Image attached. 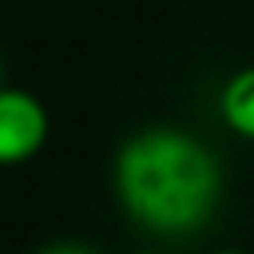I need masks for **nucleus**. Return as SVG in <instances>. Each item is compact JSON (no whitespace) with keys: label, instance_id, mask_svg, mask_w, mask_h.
Returning <instances> with one entry per match:
<instances>
[{"label":"nucleus","instance_id":"nucleus-1","mask_svg":"<svg viewBox=\"0 0 254 254\" xmlns=\"http://www.w3.org/2000/svg\"><path fill=\"white\" fill-rule=\"evenodd\" d=\"M111 187L123 214L143 230L183 238L202 230L218 210L222 163L183 127H143L115 151Z\"/></svg>","mask_w":254,"mask_h":254},{"label":"nucleus","instance_id":"nucleus-5","mask_svg":"<svg viewBox=\"0 0 254 254\" xmlns=\"http://www.w3.org/2000/svg\"><path fill=\"white\" fill-rule=\"evenodd\" d=\"M210 254H246V250H210Z\"/></svg>","mask_w":254,"mask_h":254},{"label":"nucleus","instance_id":"nucleus-2","mask_svg":"<svg viewBox=\"0 0 254 254\" xmlns=\"http://www.w3.org/2000/svg\"><path fill=\"white\" fill-rule=\"evenodd\" d=\"M48 139V111L44 103L24 87L0 91V159L8 167H20L40 155Z\"/></svg>","mask_w":254,"mask_h":254},{"label":"nucleus","instance_id":"nucleus-6","mask_svg":"<svg viewBox=\"0 0 254 254\" xmlns=\"http://www.w3.org/2000/svg\"><path fill=\"white\" fill-rule=\"evenodd\" d=\"M139 254H155V250H139Z\"/></svg>","mask_w":254,"mask_h":254},{"label":"nucleus","instance_id":"nucleus-3","mask_svg":"<svg viewBox=\"0 0 254 254\" xmlns=\"http://www.w3.org/2000/svg\"><path fill=\"white\" fill-rule=\"evenodd\" d=\"M218 115L238 139H254V64L238 67L218 91Z\"/></svg>","mask_w":254,"mask_h":254},{"label":"nucleus","instance_id":"nucleus-4","mask_svg":"<svg viewBox=\"0 0 254 254\" xmlns=\"http://www.w3.org/2000/svg\"><path fill=\"white\" fill-rule=\"evenodd\" d=\"M36 254H99V250L79 246V242H52V246H44V250H36Z\"/></svg>","mask_w":254,"mask_h":254}]
</instances>
